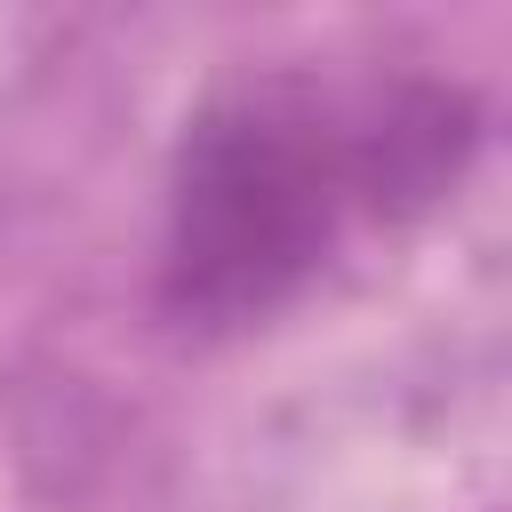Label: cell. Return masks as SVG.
Masks as SVG:
<instances>
[{"instance_id": "6da1fadb", "label": "cell", "mask_w": 512, "mask_h": 512, "mask_svg": "<svg viewBox=\"0 0 512 512\" xmlns=\"http://www.w3.org/2000/svg\"><path fill=\"white\" fill-rule=\"evenodd\" d=\"M464 152L472 104L440 80H240L200 104L176 144L160 304L184 328H248L280 312L352 224H400L432 208Z\"/></svg>"}]
</instances>
